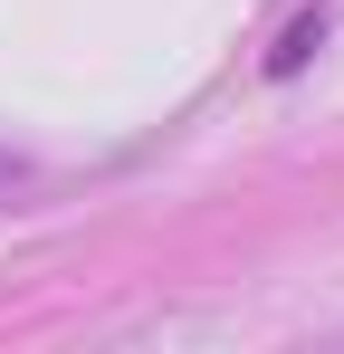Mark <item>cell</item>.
Listing matches in <instances>:
<instances>
[{
    "label": "cell",
    "instance_id": "1",
    "mask_svg": "<svg viewBox=\"0 0 344 354\" xmlns=\"http://www.w3.org/2000/svg\"><path fill=\"white\" fill-rule=\"evenodd\" d=\"M0 182H10V153H0Z\"/></svg>",
    "mask_w": 344,
    "mask_h": 354
}]
</instances>
